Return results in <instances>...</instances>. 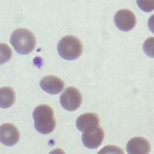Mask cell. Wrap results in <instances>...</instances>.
I'll return each instance as SVG.
<instances>
[{
	"instance_id": "4",
	"label": "cell",
	"mask_w": 154,
	"mask_h": 154,
	"mask_svg": "<svg viewBox=\"0 0 154 154\" xmlns=\"http://www.w3.org/2000/svg\"><path fill=\"white\" fill-rule=\"evenodd\" d=\"M81 103V93L74 87H69L65 89L60 96V103L62 107L70 112H73L79 108Z\"/></svg>"
},
{
	"instance_id": "13",
	"label": "cell",
	"mask_w": 154,
	"mask_h": 154,
	"mask_svg": "<svg viewBox=\"0 0 154 154\" xmlns=\"http://www.w3.org/2000/svg\"><path fill=\"white\" fill-rule=\"evenodd\" d=\"M144 53L150 58H154V37H150L143 44Z\"/></svg>"
},
{
	"instance_id": "5",
	"label": "cell",
	"mask_w": 154,
	"mask_h": 154,
	"mask_svg": "<svg viewBox=\"0 0 154 154\" xmlns=\"http://www.w3.org/2000/svg\"><path fill=\"white\" fill-rule=\"evenodd\" d=\"M114 22L119 30L122 31H131L136 26L137 19L132 11L122 9L116 13Z\"/></svg>"
},
{
	"instance_id": "2",
	"label": "cell",
	"mask_w": 154,
	"mask_h": 154,
	"mask_svg": "<svg viewBox=\"0 0 154 154\" xmlns=\"http://www.w3.org/2000/svg\"><path fill=\"white\" fill-rule=\"evenodd\" d=\"M11 43L14 50L21 55H28L33 51L36 45L34 34L27 29H17L11 34Z\"/></svg>"
},
{
	"instance_id": "1",
	"label": "cell",
	"mask_w": 154,
	"mask_h": 154,
	"mask_svg": "<svg viewBox=\"0 0 154 154\" xmlns=\"http://www.w3.org/2000/svg\"><path fill=\"white\" fill-rule=\"evenodd\" d=\"M34 125L35 129L42 134H49L55 128V119L53 109L49 105L42 104L33 112Z\"/></svg>"
},
{
	"instance_id": "15",
	"label": "cell",
	"mask_w": 154,
	"mask_h": 154,
	"mask_svg": "<svg viewBox=\"0 0 154 154\" xmlns=\"http://www.w3.org/2000/svg\"><path fill=\"white\" fill-rule=\"evenodd\" d=\"M97 154H125L120 148L115 145H107L100 149Z\"/></svg>"
},
{
	"instance_id": "14",
	"label": "cell",
	"mask_w": 154,
	"mask_h": 154,
	"mask_svg": "<svg viewBox=\"0 0 154 154\" xmlns=\"http://www.w3.org/2000/svg\"><path fill=\"white\" fill-rule=\"evenodd\" d=\"M137 3L144 12H151L154 10V0H137Z\"/></svg>"
},
{
	"instance_id": "12",
	"label": "cell",
	"mask_w": 154,
	"mask_h": 154,
	"mask_svg": "<svg viewBox=\"0 0 154 154\" xmlns=\"http://www.w3.org/2000/svg\"><path fill=\"white\" fill-rule=\"evenodd\" d=\"M11 55L12 51L9 46L5 43H0V64L9 61Z\"/></svg>"
},
{
	"instance_id": "10",
	"label": "cell",
	"mask_w": 154,
	"mask_h": 154,
	"mask_svg": "<svg viewBox=\"0 0 154 154\" xmlns=\"http://www.w3.org/2000/svg\"><path fill=\"white\" fill-rule=\"evenodd\" d=\"M99 125H100L99 116L96 114L92 112L82 114L81 116H79V117L77 118L76 120L77 128L83 132L87 131V130L98 127Z\"/></svg>"
},
{
	"instance_id": "16",
	"label": "cell",
	"mask_w": 154,
	"mask_h": 154,
	"mask_svg": "<svg viewBox=\"0 0 154 154\" xmlns=\"http://www.w3.org/2000/svg\"><path fill=\"white\" fill-rule=\"evenodd\" d=\"M148 26H149V30L154 33V14H152V16H150V18L149 19V21H148Z\"/></svg>"
},
{
	"instance_id": "17",
	"label": "cell",
	"mask_w": 154,
	"mask_h": 154,
	"mask_svg": "<svg viewBox=\"0 0 154 154\" xmlns=\"http://www.w3.org/2000/svg\"><path fill=\"white\" fill-rule=\"evenodd\" d=\"M49 154H65V152H64V151H63L62 149H55L51 152Z\"/></svg>"
},
{
	"instance_id": "6",
	"label": "cell",
	"mask_w": 154,
	"mask_h": 154,
	"mask_svg": "<svg viewBox=\"0 0 154 154\" xmlns=\"http://www.w3.org/2000/svg\"><path fill=\"white\" fill-rule=\"evenodd\" d=\"M103 137H104L103 130L98 126L84 132L82 135V141L87 148L95 149L102 144Z\"/></svg>"
},
{
	"instance_id": "3",
	"label": "cell",
	"mask_w": 154,
	"mask_h": 154,
	"mask_svg": "<svg viewBox=\"0 0 154 154\" xmlns=\"http://www.w3.org/2000/svg\"><path fill=\"white\" fill-rule=\"evenodd\" d=\"M59 55L64 60H75L81 55L83 48L79 38L73 35L65 36L57 45Z\"/></svg>"
},
{
	"instance_id": "8",
	"label": "cell",
	"mask_w": 154,
	"mask_h": 154,
	"mask_svg": "<svg viewBox=\"0 0 154 154\" xmlns=\"http://www.w3.org/2000/svg\"><path fill=\"white\" fill-rule=\"evenodd\" d=\"M41 88L51 95H56L62 91L64 83L62 79L55 75H47L40 80Z\"/></svg>"
},
{
	"instance_id": "7",
	"label": "cell",
	"mask_w": 154,
	"mask_h": 154,
	"mask_svg": "<svg viewBox=\"0 0 154 154\" xmlns=\"http://www.w3.org/2000/svg\"><path fill=\"white\" fill-rule=\"evenodd\" d=\"M19 132L11 124H4L0 126V142L7 146H13L19 141Z\"/></svg>"
},
{
	"instance_id": "11",
	"label": "cell",
	"mask_w": 154,
	"mask_h": 154,
	"mask_svg": "<svg viewBox=\"0 0 154 154\" xmlns=\"http://www.w3.org/2000/svg\"><path fill=\"white\" fill-rule=\"evenodd\" d=\"M15 100V93L11 87L0 88V108H7L13 105Z\"/></svg>"
},
{
	"instance_id": "9",
	"label": "cell",
	"mask_w": 154,
	"mask_h": 154,
	"mask_svg": "<svg viewBox=\"0 0 154 154\" xmlns=\"http://www.w3.org/2000/svg\"><path fill=\"white\" fill-rule=\"evenodd\" d=\"M126 149L128 154H149L151 151L149 142L143 137H134L130 140Z\"/></svg>"
}]
</instances>
